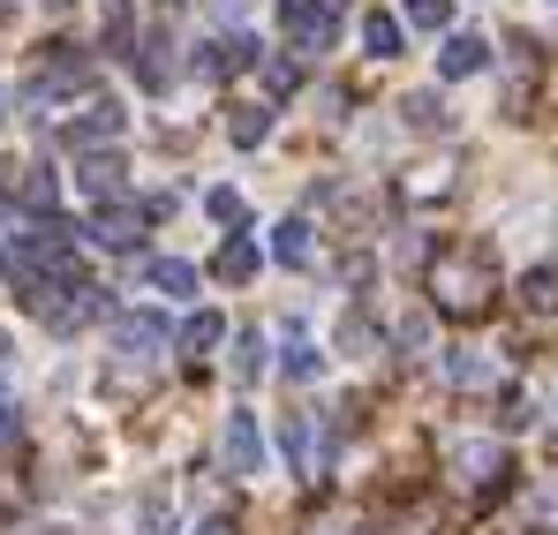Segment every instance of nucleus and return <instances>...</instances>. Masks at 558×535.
Returning a JSON list of instances; mask_svg holds the SVG:
<instances>
[{
    "label": "nucleus",
    "mask_w": 558,
    "mask_h": 535,
    "mask_svg": "<svg viewBox=\"0 0 558 535\" xmlns=\"http://www.w3.org/2000/svg\"><path fill=\"white\" fill-rule=\"evenodd\" d=\"M8 196H15V181H8V167H0V204H8Z\"/></svg>",
    "instance_id": "c756f323"
},
{
    "label": "nucleus",
    "mask_w": 558,
    "mask_h": 535,
    "mask_svg": "<svg viewBox=\"0 0 558 535\" xmlns=\"http://www.w3.org/2000/svg\"><path fill=\"white\" fill-rule=\"evenodd\" d=\"M76 181H84V196H98V204H121V159H84Z\"/></svg>",
    "instance_id": "9b49d317"
},
{
    "label": "nucleus",
    "mask_w": 558,
    "mask_h": 535,
    "mask_svg": "<svg viewBox=\"0 0 558 535\" xmlns=\"http://www.w3.org/2000/svg\"><path fill=\"white\" fill-rule=\"evenodd\" d=\"M136 234H144V211L136 204H98V219H92L98 250H136Z\"/></svg>",
    "instance_id": "0eeeda50"
},
{
    "label": "nucleus",
    "mask_w": 558,
    "mask_h": 535,
    "mask_svg": "<svg viewBox=\"0 0 558 535\" xmlns=\"http://www.w3.org/2000/svg\"><path fill=\"white\" fill-rule=\"evenodd\" d=\"M363 46H371L377 61H392V53H400V15L371 8V15H363Z\"/></svg>",
    "instance_id": "dca6fc26"
},
{
    "label": "nucleus",
    "mask_w": 558,
    "mask_h": 535,
    "mask_svg": "<svg viewBox=\"0 0 558 535\" xmlns=\"http://www.w3.org/2000/svg\"><path fill=\"white\" fill-rule=\"evenodd\" d=\"M521 302L536 309V317H551L558 309V265H536L529 279H521Z\"/></svg>",
    "instance_id": "a211bd4d"
},
{
    "label": "nucleus",
    "mask_w": 558,
    "mask_h": 535,
    "mask_svg": "<svg viewBox=\"0 0 558 535\" xmlns=\"http://www.w3.org/2000/svg\"><path fill=\"white\" fill-rule=\"evenodd\" d=\"M211 271H219V279H234V287H242V279H257V242H250V234H227V250L211 257Z\"/></svg>",
    "instance_id": "9d476101"
},
{
    "label": "nucleus",
    "mask_w": 558,
    "mask_h": 535,
    "mask_svg": "<svg viewBox=\"0 0 558 535\" xmlns=\"http://www.w3.org/2000/svg\"><path fill=\"white\" fill-rule=\"evenodd\" d=\"M279 446H287V467H294V475H317V467H325V438L310 430V415H287Z\"/></svg>",
    "instance_id": "6e6552de"
},
{
    "label": "nucleus",
    "mask_w": 558,
    "mask_h": 535,
    "mask_svg": "<svg viewBox=\"0 0 558 535\" xmlns=\"http://www.w3.org/2000/svg\"><path fill=\"white\" fill-rule=\"evenodd\" d=\"M136 535H174V506H167V498H144V513H136Z\"/></svg>",
    "instance_id": "393cba45"
},
{
    "label": "nucleus",
    "mask_w": 558,
    "mask_h": 535,
    "mask_svg": "<svg viewBox=\"0 0 558 535\" xmlns=\"http://www.w3.org/2000/svg\"><path fill=\"white\" fill-rule=\"evenodd\" d=\"M219 452H227V475H242V483H257V475H265V430H257V415H250V408H234V415H227Z\"/></svg>",
    "instance_id": "f03ea898"
},
{
    "label": "nucleus",
    "mask_w": 558,
    "mask_h": 535,
    "mask_svg": "<svg viewBox=\"0 0 558 535\" xmlns=\"http://www.w3.org/2000/svg\"><path fill=\"white\" fill-rule=\"evenodd\" d=\"M446 467H453L461 490H483V483L506 475V452H498V438H453V446H446Z\"/></svg>",
    "instance_id": "7ed1b4c3"
},
{
    "label": "nucleus",
    "mask_w": 558,
    "mask_h": 535,
    "mask_svg": "<svg viewBox=\"0 0 558 535\" xmlns=\"http://www.w3.org/2000/svg\"><path fill=\"white\" fill-rule=\"evenodd\" d=\"M483 61H490V46H483L475 31H453V38L438 46V76H446V84H461V76H475Z\"/></svg>",
    "instance_id": "1a4fd4ad"
},
{
    "label": "nucleus",
    "mask_w": 558,
    "mask_h": 535,
    "mask_svg": "<svg viewBox=\"0 0 558 535\" xmlns=\"http://www.w3.org/2000/svg\"><path fill=\"white\" fill-rule=\"evenodd\" d=\"M159 348H167V317H151V309H136V317H113V355L129 362V369L159 362Z\"/></svg>",
    "instance_id": "20e7f679"
},
{
    "label": "nucleus",
    "mask_w": 558,
    "mask_h": 535,
    "mask_svg": "<svg viewBox=\"0 0 558 535\" xmlns=\"http://www.w3.org/2000/svg\"><path fill=\"white\" fill-rule=\"evenodd\" d=\"M317 369H325V355H317V348H310V332L294 325V332H287V377H294V385H310Z\"/></svg>",
    "instance_id": "6ab92c4d"
},
{
    "label": "nucleus",
    "mask_w": 558,
    "mask_h": 535,
    "mask_svg": "<svg viewBox=\"0 0 558 535\" xmlns=\"http://www.w3.org/2000/svg\"><path fill=\"white\" fill-rule=\"evenodd\" d=\"M144 279H151L159 294H196V265H182V257H151Z\"/></svg>",
    "instance_id": "ddd939ff"
},
{
    "label": "nucleus",
    "mask_w": 558,
    "mask_h": 535,
    "mask_svg": "<svg viewBox=\"0 0 558 535\" xmlns=\"http://www.w3.org/2000/svg\"><path fill=\"white\" fill-rule=\"evenodd\" d=\"M46 8H69V0H46Z\"/></svg>",
    "instance_id": "7c9ffc66"
},
{
    "label": "nucleus",
    "mask_w": 558,
    "mask_h": 535,
    "mask_svg": "<svg viewBox=\"0 0 558 535\" xmlns=\"http://www.w3.org/2000/svg\"><path fill=\"white\" fill-rule=\"evenodd\" d=\"M400 348H408V355H430V317H408V325H400Z\"/></svg>",
    "instance_id": "bb28decb"
},
{
    "label": "nucleus",
    "mask_w": 558,
    "mask_h": 535,
    "mask_svg": "<svg viewBox=\"0 0 558 535\" xmlns=\"http://www.w3.org/2000/svg\"><path fill=\"white\" fill-rule=\"evenodd\" d=\"M219 340H227V317H219V309H196V317L182 325V348H189V355H211Z\"/></svg>",
    "instance_id": "f8f14e48"
},
{
    "label": "nucleus",
    "mask_w": 558,
    "mask_h": 535,
    "mask_svg": "<svg viewBox=\"0 0 558 535\" xmlns=\"http://www.w3.org/2000/svg\"><path fill=\"white\" fill-rule=\"evenodd\" d=\"M227 136L250 151V144H265L272 136V106H234V121H227Z\"/></svg>",
    "instance_id": "f3484780"
},
{
    "label": "nucleus",
    "mask_w": 558,
    "mask_h": 535,
    "mask_svg": "<svg viewBox=\"0 0 558 535\" xmlns=\"http://www.w3.org/2000/svg\"><path fill=\"white\" fill-rule=\"evenodd\" d=\"M15 438H23V423H15V408H8V400H0V452L15 446Z\"/></svg>",
    "instance_id": "cd10ccee"
},
{
    "label": "nucleus",
    "mask_w": 558,
    "mask_h": 535,
    "mask_svg": "<svg viewBox=\"0 0 558 535\" xmlns=\"http://www.w3.org/2000/svg\"><path fill=\"white\" fill-rule=\"evenodd\" d=\"M204 211H211L219 227H242V196H234V189H211V196H204Z\"/></svg>",
    "instance_id": "a878e982"
},
{
    "label": "nucleus",
    "mask_w": 558,
    "mask_h": 535,
    "mask_svg": "<svg viewBox=\"0 0 558 535\" xmlns=\"http://www.w3.org/2000/svg\"><path fill=\"white\" fill-rule=\"evenodd\" d=\"M408 23L415 31H446L453 23V0H408Z\"/></svg>",
    "instance_id": "5701e85b"
},
{
    "label": "nucleus",
    "mask_w": 558,
    "mask_h": 535,
    "mask_svg": "<svg viewBox=\"0 0 558 535\" xmlns=\"http://www.w3.org/2000/svg\"><path fill=\"white\" fill-rule=\"evenodd\" d=\"M490 294H498V271H490L483 250H446V257L430 265V302H438L446 317H483Z\"/></svg>",
    "instance_id": "f257e3e1"
},
{
    "label": "nucleus",
    "mask_w": 558,
    "mask_h": 535,
    "mask_svg": "<svg viewBox=\"0 0 558 535\" xmlns=\"http://www.w3.org/2000/svg\"><path fill=\"white\" fill-rule=\"evenodd\" d=\"M23 204H31V211H46V219H53V204H61V181L46 174V167H38V174L23 181Z\"/></svg>",
    "instance_id": "4be33fe9"
},
{
    "label": "nucleus",
    "mask_w": 558,
    "mask_h": 535,
    "mask_svg": "<svg viewBox=\"0 0 558 535\" xmlns=\"http://www.w3.org/2000/svg\"><path fill=\"white\" fill-rule=\"evenodd\" d=\"M272 257H279V265H294V271L310 265V227H302V219H279V227H272Z\"/></svg>",
    "instance_id": "2eb2a0df"
},
{
    "label": "nucleus",
    "mask_w": 558,
    "mask_h": 535,
    "mask_svg": "<svg viewBox=\"0 0 558 535\" xmlns=\"http://www.w3.org/2000/svg\"><path fill=\"white\" fill-rule=\"evenodd\" d=\"M325 535H348V528H325Z\"/></svg>",
    "instance_id": "2f4dec72"
},
{
    "label": "nucleus",
    "mask_w": 558,
    "mask_h": 535,
    "mask_svg": "<svg viewBox=\"0 0 558 535\" xmlns=\"http://www.w3.org/2000/svg\"><path fill=\"white\" fill-rule=\"evenodd\" d=\"M438 377H446L453 392H498V385H506V362L483 355V348H453V355L438 362Z\"/></svg>",
    "instance_id": "39448f33"
},
{
    "label": "nucleus",
    "mask_w": 558,
    "mask_h": 535,
    "mask_svg": "<svg viewBox=\"0 0 558 535\" xmlns=\"http://www.w3.org/2000/svg\"><path fill=\"white\" fill-rule=\"evenodd\" d=\"M400 113H408V129H446V106H438V90H415Z\"/></svg>",
    "instance_id": "412c9836"
},
{
    "label": "nucleus",
    "mask_w": 558,
    "mask_h": 535,
    "mask_svg": "<svg viewBox=\"0 0 558 535\" xmlns=\"http://www.w3.org/2000/svg\"><path fill=\"white\" fill-rule=\"evenodd\" d=\"M113 129H121V106H113V98H98V106H84V121H76L69 136H76V144H106Z\"/></svg>",
    "instance_id": "4468645a"
},
{
    "label": "nucleus",
    "mask_w": 558,
    "mask_h": 535,
    "mask_svg": "<svg viewBox=\"0 0 558 535\" xmlns=\"http://www.w3.org/2000/svg\"><path fill=\"white\" fill-rule=\"evenodd\" d=\"M0 106H8V98H0Z\"/></svg>",
    "instance_id": "473e14b6"
},
{
    "label": "nucleus",
    "mask_w": 558,
    "mask_h": 535,
    "mask_svg": "<svg viewBox=\"0 0 558 535\" xmlns=\"http://www.w3.org/2000/svg\"><path fill=\"white\" fill-rule=\"evenodd\" d=\"M234 377H265V340H257V332L234 340Z\"/></svg>",
    "instance_id": "b1692460"
},
{
    "label": "nucleus",
    "mask_w": 558,
    "mask_h": 535,
    "mask_svg": "<svg viewBox=\"0 0 558 535\" xmlns=\"http://www.w3.org/2000/svg\"><path fill=\"white\" fill-rule=\"evenodd\" d=\"M167 53H174V46H167V31H151V38H144V61H136L151 90H167V76H174V61H167Z\"/></svg>",
    "instance_id": "aec40b11"
},
{
    "label": "nucleus",
    "mask_w": 558,
    "mask_h": 535,
    "mask_svg": "<svg viewBox=\"0 0 558 535\" xmlns=\"http://www.w3.org/2000/svg\"><path fill=\"white\" fill-rule=\"evenodd\" d=\"M196 535H234V521H204V528H196Z\"/></svg>",
    "instance_id": "c85d7f7f"
},
{
    "label": "nucleus",
    "mask_w": 558,
    "mask_h": 535,
    "mask_svg": "<svg viewBox=\"0 0 558 535\" xmlns=\"http://www.w3.org/2000/svg\"><path fill=\"white\" fill-rule=\"evenodd\" d=\"M279 15H287V38H294L302 53H325L332 31H340V23H332V0H287Z\"/></svg>",
    "instance_id": "423d86ee"
}]
</instances>
